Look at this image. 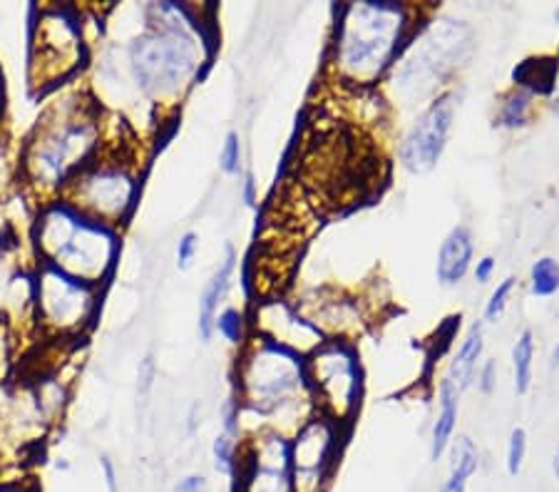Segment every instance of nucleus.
Returning a JSON list of instances; mask_svg holds the SVG:
<instances>
[{
    "label": "nucleus",
    "mask_w": 559,
    "mask_h": 492,
    "mask_svg": "<svg viewBox=\"0 0 559 492\" xmlns=\"http://www.w3.org/2000/svg\"><path fill=\"white\" fill-rule=\"evenodd\" d=\"M438 492H467V485H465V482H460V480L448 478V480L443 482V488H440Z\"/></svg>",
    "instance_id": "30"
},
{
    "label": "nucleus",
    "mask_w": 559,
    "mask_h": 492,
    "mask_svg": "<svg viewBox=\"0 0 559 492\" xmlns=\"http://www.w3.org/2000/svg\"><path fill=\"white\" fill-rule=\"evenodd\" d=\"M477 468H480V453H477L475 443L467 435L453 437V443H450V476L448 478L471 482Z\"/></svg>",
    "instance_id": "18"
},
{
    "label": "nucleus",
    "mask_w": 559,
    "mask_h": 492,
    "mask_svg": "<svg viewBox=\"0 0 559 492\" xmlns=\"http://www.w3.org/2000/svg\"><path fill=\"white\" fill-rule=\"evenodd\" d=\"M457 388L448 379L440 386V413L436 425H432V441H430V460H440L443 453L453 443L455 425H457Z\"/></svg>",
    "instance_id": "15"
},
{
    "label": "nucleus",
    "mask_w": 559,
    "mask_h": 492,
    "mask_svg": "<svg viewBox=\"0 0 559 492\" xmlns=\"http://www.w3.org/2000/svg\"><path fill=\"white\" fill-rule=\"evenodd\" d=\"M173 492H210V482L204 476H187L177 482Z\"/></svg>",
    "instance_id": "28"
},
{
    "label": "nucleus",
    "mask_w": 559,
    "mask_h": 492,
    "mask_svg": "<svg viewBox=\"0 0 559 492\" xmlns=\"http://www.w3.org/2000/svg\"><path fill=\"white\" fill-rule=\"evenodd\" d=\"M239 492H296L292 476V447L272 441L245 472Z\"/></svg>",
    "instance_id": "11"
},
{
    "label": "nucleus",
    "mask_w": 559,
    "mask_h": 492,
    "mask_svg": "<svg viewBox=\"0 0 559 492\" xmlns=\"http://www.w3.org/2000/svg\"><path fill=\"white\" fill-rule=\"evenodd\" d=\"M552 470H555V478L559 482V445H557V453H555V463H552Z\"/></svg>",
    "instance_id": "33"
},
{
    "label": "nucleus",
    "mask_w": 559,
    "mask_h": 492,
    "mask_svg": "<svg viewBox=\"0 0 559 492\" xmlns=\"http://www.w3.org/2000/svg\"><path fill=\"white\" fill-rule=\"evenodd\" d=\"M495 373H498V363L495 361H488L480 371H477V386H480L485 396H490L495 388Z\"/></svg>",
    "instance_id": "27"
},
{
    "label": "nucleus",
    "mask_w": 559,
    "mask_h": 492,
    "mask_svg": "<svg viewBox=\"0 0 559 492\" xmlns=\"http://www.w3.org/2000/svg\"><path fill=\"white\" fill-rule=\"evenodd\" d=\"M492 272H495V259L492 256H483L480 262L475 266V279L480 284H488L492 279Z\"/></svg>",
    "instance_id": "29"
},
{
    "label": "nucleus",
    "mask_w": 559,
    "mask_h": 492,
    "mask_svg": "<svg viewBox=\"0 0 559 492\" xmlns=\"http://www.w3.org/2000/svg\"><path fill=\"white\" fill-rule=\"evenodd\" d=\"M241 165V145H239V134L229 132L227 140H224L222 152H219V167L224 175H237Z\"/></svg>",
    "instance_id": "25"
},
{
    "label": "nucleus",
    "mask_w": 559,
    "mask_h": 492,
    "mask_svg": "<svg viewBox=\"0 0 559 492\" xmlns=\"http://www.w3.org/2000/svg\"><path fill=\"white\" fill-rule=\"evenodd\" d=\"M237 441H234V433L224 431L216 435L214 441V468L224 472V476H234L237 472Z\"/></svg>",
    "instance_id": "21"
},
{
    "label": "nucleus",
    "mask_w": 559,
    "mask_h": 492,
    "mask_svg": "<svg viewBox=\"0 0 559 492\" xmlns=\"http://www.w3.org/2000/svg\"><path fill=\"white\" fill-rule=\"evenodd\" d=\"M311 375L316 388L323 396V403L336 410V416H348L356 408L360 381L354 356L346 348L326 346L316 351Z\"/></svg>",
    "instance_id": "10"
},
{
    "label": "nucleus",
    "mask_w": 559,
    "mask_h": 492,
    "mask_svg": "<svg viewBox=\"0 0 559 492\" xmlns=\"http://www.w3.org/2000/svg\"><path fill=\"white\" fill-rule=\"evenodd\" d=\"M35 307L43 328L52 336H78L95 316L97 289L43 264L35 276Z\"/></svg>",
    "instance_id": "7"
},
{
    "label": "nucleus",
    "mask_w": 559,
    "mask_h": 492,
    "mask_svg": "<svg viewBox=\"0 0 559 492\" xmlns=\"http://www.w3.org/2000/svg\"><path fill=\"white\" fill-rule=\"evenodd\" d=\"M356 21H348L341 38V62L356 73H378L393 60L401 43V8L366 3L350 8Z\"/></svg>",
    "instance_id": "6"
},
{
    "label": "nucleus",
    "mask_w": 559,
    "mask_h": 492,
    "mask_svg": "<svg viewBox=\"0 0 559 492\" xmlns=\"http://www.w3.org/2000/svg\"><path fill=\"white\" fill-rule=\"evenodd\" d=\"M0 492H31L25 485H15V482H5V485H0Z\"/></svg>",
    "instance_id": "32"
},
{
    "label": "nucleus",
    "mask_w": 559,
    "mask_h": 492,
    "mask_svg": "<svg viewBox=\"0 0 559 492\" xmlns=\"http://www.w3.org/2000/svg\"><path fill=\"white\" fill-rule=\"evenodd\" d=\"M557 60H527L515 70V80L535 93H552L557 85Z\"/></svg>",
    "instance_id": "17"
},
{
    "label": "nucleus",
    "mask_w": 559,
    "mask_h": 492,
    "mask_svg": "<svg viewBox=\"0 0 559 492\" xmlns=\"http://www.w3.org/2000/svg\"><path fill=\"white\" fill-rule=\"evenodd\" d=\"M100 152V115L87 103L52 107L23 152V172L38 190H66Z\"/></svg>",
    "instance_id": "1"
},
{
    "label": "nucleus",
    "mask_w": 559,
    "mask_h": 492,
    "mask_svg": "<svg viewBox=\"0 0 559 492\" xmlns=\"http://www.w3.org/2000/svg\"><path fill=\"white\" fill-rule=\"evenodd\" d=\"M483 326L475 324L471 331H467V336L463 338V344L453 356V361H450V371H448V381L453 383L457 388V393H463L465 388H471V383L475 381V373H477V363H480L483 358Z\"/></svg>",
    "instance_id": "14"
},
{
    "label": "nucleus",
    "mask_w": 559,
    "mask_h": 492,
    "mask_svg": "<svg viewBox=\"0 0 559 492\" xmlns=\"http://www.w3.org/2000/svg\"><path fill=\"white\" fill-rule=\"evenodd\" d=\"M214 328L219 331V336L229 344H241L245 341V313L239 309H224L216 313Z\"/></svg>",
    "instance_id": "22"
},
{
    "label": "nucleus",
    "mask_w": 559,
    "mask_h": 492,
    "mask_svg": "<svg viewBox=\"0 0 559 492\" xmlns=\"http://www.w3.org/2000/svg\"><path fill=\"white\" fill-rule=\"evenodd\" d=\"M530 289L537 299H549L559 291V262L555 256H539L530 268Z\"/></svg>",
    "instance_id": "19"
},
{
    "label": "nucleus",
    "mask_w": 559,
    "mask_h": 492,
    "mask_svg": "<svg viewBox=\"0 0 559 492\" xmlns=\"http://www.w3.org/2000/svg\"><path fill=\"white\" fill-rule=\"evenodd\" d=\"M105 476H107V488H110V492H115V472H112V465L105 460Z\"/></svg>",
    "instance_id": "31"
},
{
    "label": "nucleus",
    "mask_w": 559,
    "mask_h": 492,
    "mask_svg": "<svg viewBox=\"0 0 559 492\" xmlns=\"http://www.w3.org/2000/svg\"><path fill=\"white\" fill-rule=\"evenodd\" d=\"M234 266H237V254H234L231 247H227V256L222 259L219 266H216L212 279L204 284V291L200 297V336L204 338V341H210L212 338L214 319H216V313H219L222 301L227 299V293H229Z\"/></svg>",
    "instance_id": "13"
},
{
    "label": "nucleus",
    "mask_w": 559,
    "mask_h": 492,
    "mask_svg": "<svg viewBox=\"0 0 559 492\" xmlns=\"http://www.w3.org/2000/svg\"><path fill=\"white\" fill-rule=\"evenodd\" d=\"M518 279L515 276H508V279L500 281L495 286V291L490 293L488 303H485V321H500L504 309H508V301L512 297V291H515Z\"/></svg>",
    "instance_id": "23"
},
{
    "label": "nucleus",
    "mask_w": 559,
    "mask_h": 492,
    "mask_svg": "<svg viewBox=\"0 0 559 492\" xmlns=\"http://www.w3.org/2000/svg\"><path fill=\"white\" fill-rule=\"evenodd\" d=\"M552 365H555V369L559 365V344L555 346V351H552Z\"/></svg>",
    "instance_id": "34"
},
{
    "label": "nucleus",
    "mask_w": 559,
    "mask_h": 492,
    "mask_svg": "<svg viewBox=\"0 0 559 492\" xmlns=\"http://www.w3.org/2000/svg\"><path fill=\"white\" fill-rule=\"evenodd\" d=\"M197 249H200V239H197L194 231H187V235L179 239V244H177V266L182 268V272H187V268L192 266Z\"/></svg>",
    "instance_id": "26"
},
{
    "label": "nucleus",
    "mask_w": 559,
    "mask_h": 492,
    "mask_svg": "<svg viewBox=\"0 0 559 492\" xmlns=\"http://www.w3.org/2000/svg\"><path fill=\"white\" fill-rule=\"evenodd\" d=\"M85 43L83 28L70 11H45L33 28L31 43V85L33 89H50L68 80L83 65Z\"/></svg>",
    "instance_id": "5"
},
{
    "label": "nucleus",
    "mask_w": 559,
    "mask_h": 492,
    "mask_svg": "<svg viewBox=\"0 0 559 492\" xmlns=\"http://www.w3.org/2000/svg\"><path fill=\"white\" fill-rule=\"evenodd\" d=\"M512 369H515V391L525 396L532 386V369H535V336L525 328L512 346Z\"/></svg>",
    "instance_id": "16"
},
{
    "label": "nucleus",
    "mask_w": 559,
    "mask_h": 492,
    "mask_svg": "<svg viewBox=\"0 0 559 492\" xmlns=\"http://www.w3.org/2000/svg\"><path fill=\"white\" fill-rule=\"evenodd\" d=\"M455 93L440 95L438 100L411 124V130L405 132L399 155L401 165L408 169V172H430V169L438 165V159L443 157V149L448 145L450 130H453L455 120Z\"/></svg>",
    "instance_id": "9"
},
{
    "label": "nucleus",
    "mask_w": 559,
    "mask_h": 492,
    "mask_svg": "<svg viewBox=\"0 0 559 492\" xmlns=\"http://www.w3.org/2000/svg\"><path fill=\"white\" fill-rule=\"evenodd\" d=\"M527 458V433L525 428H515V431L510 433V441H508V476L510 478H518L522 472V465H525Z\"/></svg>",
    "instance_id": "24"
},
{
    "label": "nucleus",
    "mask_w": 559,
    "mask_h": 492,
    "mask_svg": "<svg viewBox=\"0 0 559 492\" xmlns=\"http://www.w3.org/2000/svg\"><path fill=\"white\" fill-rule=\"evenodd\" d=\"M150 13L157 21L130 45L132 77L152 97L175 95L200 70V45L187 23H179L182 8L152 5Z\"/></svg>",
    "instance_id": "3"
},
{
    "label": "nucleus",
    "mask_w": 559,
    "mask_h": 492,
    "mask_svg": "<svg viewBox=\"0 0 559 492\" xmlns=\"http://www.w3.org/2000/svg\"><path fill=\"white\" fill-rule=\"evenodd\" d=\"M134 196L138 179L130 169L120 163H100L97 157L62 190V202L83 217L112 229L128 217Z\"/></svg>",
    "instance_id": "4"
},
{
    "label": "nucleus",
    "mask_w": 559,
    "mask_h": 492,
    "mask_svg": "<svg viewBox=\"0 0 559 492\" xmlns=\"http://www.w3.org/2000/svg\"><path fill=\"white\" fill-rule=\"evenodd\" d=\"M301 369L296 358L282 346L269 344L257 348L247 358L241 371V386H245L247 400L257 410H274L292 393L299 388Z\"/></svg>",
    "instance_id": "8"
},
{
    "label": "nucleus",
    "mask_w": 559,
    "mask_h": 492,
    "mask_svg": "<svg viewBox=\"0 0 559 492\" xmlns=\"http://www.w3.org/2000/svg\"><path fill=\"white\" fill-rule=\"evenodd\" d=\"M532 112V97L530 93H512L508 100L502 103L498 118H495V124L504 130H518L525 128Z\"/></svg>",
    "instance_id": "20"
},
{
    "label": "nucleus",
    "mask_w": 559,
    "mask_h": 492,
    "mask_svg": "<svg viewBox=\"0 0 559 492\" xmlns=\"http://www.w3.org/2000/svg\"><path fill=\"white\" fill-rule=\"evenodd\" d=\"M35 247L45 266L97 289L115 266L117 235L66 202H50L35 224Z\"/></svg>",
    "instance_id": "2"
},
{
    "label": "nucleus",
    "mask_w": 559,
    "mask_h": 492,
    "mask_svg": "<svg viewBox=\"0 0 559 492\" xmlns=\"http://www.w3.org/2000/svg\"><path fill=\"white\" fill-rule=\"evenodd\" d=\"M224 492H237V490H224Z\"/></svg>",
    "instance_id": "35"
},
{
    "label": "nucleus",
    "mask_w": 559,
    "mask_h": 492,
    "mask_svg": "<svg viewBox=\"0 0 559 492\" xmlns=\"http://www.w3.org/2000/svg\"><path fill=\"white\" fill-rule=\"evenodd\" d=\"M475 254L473 244V231L465 227V224H457V227L450 229V235L443 239L438 252V264H436V276L443 286H457L465 279L467 272H471Z\"/></svg>",
    "instance_id": "12"
}]
</instances>
